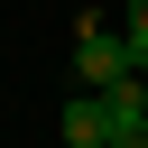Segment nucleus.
<instances>
[{"label":"nucleus","instance_id":"4","mask_svg":"<svg viewBox=\"0 0 148 148\" xmlns=\"http://www.w3.org/2000/svg\"><path fill=\"white\" fill-rule=\"evenodd\" d=\"M120 46H130V65L148 74V0H130V18H120Z\"/></svg>","mask_w":148,"mask_h":148},{"label":"nucleus","instance_id":"5","mask_svg":"<svg viewBox=\"0 0 148 148\" xmlns=\"http://www.w3.org/2000/svg\"><path fill=\"white\" fill-rule=\"evenodd\" d=\"M111 148H148V130H120V139H111Z\"/></svg>","mask_w":148,"mask_h":148},{"label":"nucleus","instance_id":"3","mask_svg":"<svg viewBox=\"0 0 148 148\" xmlns=\"http://www.w3.org/2000/svg\"><path fill=\"white\" fill-rule=\"evenodd\" d=\"M102 102H111V139H120V130H148V74H120Z\"/></svg>","mask_w":148,"mask_h":148},{"label":"nucleus","instance_id":"1","mask_svg":"<svg viewBox=\"0 0 148 148\" xmlns=\"http://www.w3.org/2000/svg\"><path fill=\"white\" fill-rule=\"evenodd\" d=\"M120 74H139L130 46H120V28H83V37H74V83H83V92H111Z\"/></svg>","mask_w":148,"mask_h":148},{"label":"nucleus","instance_id":"2","mask_svg":"<svg viewBox=\"0 0 148 148\" xmlns=\"http://www.w3.org/2000/svg\"><path fill=\"white\" fill-rule=\"evenodd\" d=\"M65 139H74V148H111V102L74 83V102H65Z\"/></svg>","mask_w":148,"mask_h":148}]
</instances>
